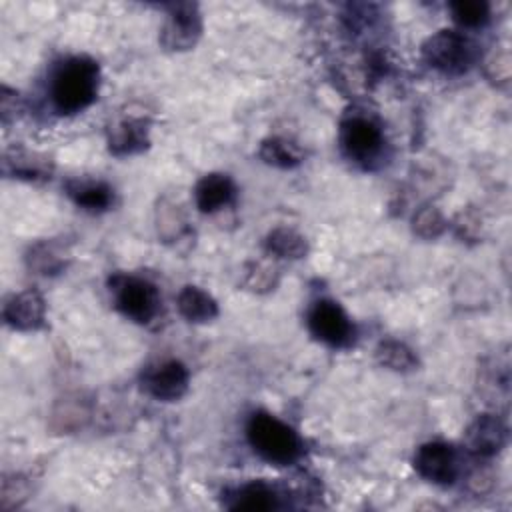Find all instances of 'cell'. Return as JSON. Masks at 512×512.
Segmentation results:
<instances>
[{
	"instance_id": "cell-1",
	"label": "cell",
	"mask_w": 512,
	"mask_h": 512,
	"mask_svg": "<svg viewBox=\"0 0 512 512\" xmlns=\"http://www.w3.org/2000/svg\"><path fill=\"white\" fill-rule=\"evenodd\" d=\"M100 68L88 56H70L56 66L50 78V100L58 114L86 110L98 96Z\"/></svg>"
},
{
	"instance_id": "cell-2",
	"label": "cell",
	"mask_w": 512,
	"mask_h": 512,
	"mask_svg": "<svg viewBox=\"0 0 512 512\" xmlns=\"http://www.w3.org/2000/svg\"><path fill=\"white\" fill-rule=\"evenodd\" d=\"M246 438L252 450L274 466H290L302 456L298 432L268 412H254L246 424Z\"/></svg>"
},
{
	"instance_id": "cell-3",
	"label": "cell",
	"mask_w": 512,
	"mask_h": 512,
	"mask_svg": "<svg viewBox=\"0 0 512 512\" xmlns=\"http://www.w3.org/2000/svg\"><path fill=\"white\" fill-rule=\"evenodd\" d=\"M424 62L446 76H460L476 62V46L458 30H438L422 44Z\"/></svg>"
},
{
	"instance_id": "cell-4",
	"label": "cell",
	"mask_w": 512,
	"mask_h": 512,
	"mask_svg": "<svg viewBox=\"0 0 512 512\" xmlns=\"http://www.w3.org/2000/svg\"><path fill=\"white\" fill-rule=\"evenodd\" d=\"M108 290L116 310L132 322L148 324L156 318L160 310L158 288L146 278L132 274H114L108 280Z\"/></svg>"
},
{
	"instance_id": "cell-5",
	"label": "cell",
	"mask_w": 512,
	"mask_h": 512,
	"mask_svg": "<svg viewBox=\"0 0 512 512\" xmlns=\"http://www.w3.org/2000/svg\"><path fill=\"white\" fill-rule=\"evenodd\" d=\"M384 132L380 124L364 112H350L340 122V146L344 154L366 168L384 154Z\"/></svg>"
},
{
	"instance_id": "cell-6",
	"label": "cell",
	"mask_w": 512,
	"mask_h": 512,
	"mask_svg": "<svg viewBox=\"0 0 512 512\" xmlns=\"http://www.w3.org/2000/svg\"><path fill=\"white\" fill-rule=\"evenodd\" d=\"M306 322L310 334L332 348H346L354 342V324L344 308L334 300H316L308 310Z\"/></svg>"
},
{
	"instance_id": "cell-7",
	"label": "cell",
	"mask_w": 512,
	"mask_h": 512,
	"mask_svg": "<svg viewBox=\"0 0 512 512\" xmlns=\"http://www.w3.org/2000/svg\"><path fill=\"white\" fill-rule=\"evenodd\" d=\"M168 14L160 30V44L172 52H186L196 46L202 34V16L198 4H168Z\"/></svg>"
},
{
	"instance_id": "cell-8",
	"label": "cell",
	"mask_w": 512,
	"mask_h": 512,
	"mask_svg": "<svg viewBox=\"0 0 512 512\" xmlns=\"http://www.w3.org/2000/svg\"><path fill=\"white\" fill-rule=\"evenodd\" d=\"M414 470L432 484L448 486L454 484L460 474L456 448L446 442H426L414 454Z\"/></svg>"
},
{
	"instance_id": "cell-9",
	"label": "cell",
	"mask_w": 512,
	"mask_h": 512,
	"mask_svg": "<svg viewBox=\"0 0 512 512\" xmlns=\"http://www.w3.org/2000/svg\"><path fill=\"white\" fill-rule=\"evenodd\" d=\"M190 386V372L180 360H162L142 374V388L156 400H180Z\"/></svg>"
},
{
	"instance_id": "cell-10",
	"label": "cell",
	"mask_w": 512,
	"mask_h": 512,
	"mask_svg": "<svg viewBox=\"0 0 512 512\" xmlns=\"http://www.w3.org/2000/svg\"><path fill=\"white\" fill-rule=\"evenodd\" d=\"M466 448L478 458L496 456L508 442V428L498 414H478L464 434Z\"/></svg>"
},
{
	"instance_id": "cell-11",
	"label": "cell",
	"mask_w": 512,
	"mask_h": 512,
	"mask_svg": "<svg viewBox=\"0 0 512 512\" xmlns=\"http://www.w3.org/2000/svg\"><path fill=\"white\" fill-rule=\"evenodd\" d=\"M46 304L38 290L26 288L22 292L12 294L2 310L4 322L14 330H36L44 324Z\"/></svg>"
},
{
	"instance_id": "cell-12",
	"label": "cell",
	"mask_w": 512,
	"mask_h": 512,
	"mask_svg": "<svg viewBox=\"0 0 512 512\" xmlns=\"http://www.w3.org/2000/svg\"><path fill=\"white\" fill-rule=\"evenodd\" d=\"M236 196L234 180L224 172L204 174L194 186V202L196 208L204 214H214L228 204H232Z\"/></svg>"
},
{
	"instance_id": "cell-13",
	"label": "cell",
	"mask_w": 512,
	"mask_h": 512,
	"mask_svg": "<svg viewBox=\"0 0 512 512\" xmlns=\"http://www.w3.org/2000/svg\"><path fill=\"white\" fill-rule=\"evenodd\" d=\"M148 142V122L144 118H124L108 130V150L114 156L138 154Z\"/></svg>"
},
{
	"instance_id": "cell-14",
	"label": "cell",
	"mask_w": 512,
	"mask_h": 512,
	"mask_svg": "<svg viewBox=\"0 0 512 512\" xmlns=\"http://www.w3.org/2000/svg\"><path fill=\"white\" fill-rule=\"evenodd\" d=\"M280 506H282L280 494L276 492V488L262 480L242 484L240 488L230 492V496L226 500V508H230V510L258 512V510H276Z\"/></svg>"
},
{
	"instance_id": "cell-15",
	"label": "cell",
	"mask_w": 512,
	"mask_h": 512,
	"mask_svg": "<svg viewBox=\"0 0 512 512\" xmlns=\"http://www.w3.org/2000/svg\"><path fill=\"white\" fill-rule=\"evenodd\" d=\"M66 194L76 206H80L86 212H104L114 202V190L102 180H68Z\"/></svg>"
},
{
	"instance_id": "cell-16",
	"label": "cell",
	"mask_w": 512,
	"mask_h": 512,
	"mask_svg": "<svg viewBox=\"0 0 512 512\" xmlns=\"http://www.w3.org/2000/svg\"><path fill=\"white\" fill-rule=\"evenodd\" d=\"M176 308L184 320L194 322V324H204L218 316L216 300L206 290L192 286V284H186L178 292Z\"/></svg>"
},
{
	"instance_id": "cell-17",
	"label": "cell",
	"mask_w": 512,
	"mask_h": 512,
	"mask_svg": "<svg viewBox=\"0 0 512 512\" xmlns=\"http://www.w3.org/2000/svg\"><path fill=\"white\" fill-rule=\"evenodd\" d=\"M68 252L54 240H42L28 248L26 264L42 276H54L66 268Z\"/></svg>"
},
{
	"instance_id": "cell-18",
	"label": "cell",
	"mask_w": 512,
	"mask_h": 512,
	"mask_svg": "<svg viewBox=\"0 0 512 512\" xmlns=\"http://www.w3.org/2000/svg\"><path fill=\"white\" fill-rule=\"evenodd\" d=\"M264 250L270 256H276V258L298 260V258H304L308 254V242L294 228L280 226V228H274L266 234Z\"/></svg>"
},
{
	"instance_id": "cell-19",
	"label": "cell",
	"mask_w": 512,
	"mask_h": 512,
	"mask_svg": "<svg viewBox=\"0 0 512 512\" xmlns=\"http://www.w3.org/2000/svg\"><path fill=\"white\" fill-rule=\"evenodd\" d=\"M258 156L264 164L274 166V168H282V170L296 168L302 162V154H300L298 146L292 144L286 138H280V136L264 138L260 142Z\"/></svg>"
},
{
	"instance_id": "cell-20",
	"label": "cell",
	"mask_w": 512,
	"mask_h": 512,
	"mask_svg": "<svg viewBox=\"0 0 512 512\" xmlns=\"http://www.w3.org/2000/svg\"><path fill=\"white\" fill-rule=\"evenodd\" d=\"M156 230L158 236L164 242H178L182 240L190 228L188 222L180 210V206H176L170 200H160L158 208H156Z\"/></svg>"
},
{
	"instance_id": "cell-21",
	"label": "cell",
	"mask_w": 512,
	"mask_h": 512,
	"mask_svg": "<svg viewBox=\"0 0 512 512\" xmlns=\"http://www.w3.org/2000/svg\"><path fill=\"white\" fill-rule=\"evenodd\" d=\"M374 356L380 366L394 372H410L418 366V358L414 350L400 340H382L376 346Z\"/></svg>"
},
{
	"instance_id": "cell-22",
	"label": "cell",
	"mask_w": 512,
	"mask_h": 512,
	"mask_svg": "<svg viewBox=\"0 0 512 512\" xmlns=\"http://www.w3.org/2000/svg\"><path fill=\"white\" fill-rule=\"evenodd\" d=\"M448 8L454 22L462 28H480L490 20V4L484 0H456Z\"/></svg>"
},
{
	"instance_id": "cell-23",
	"label": "cell",
	"mask_w": 512,
	"mask_h": 512,
	"mask_svg": "<svg viewBox=\"0 0 512 512\" xmlns=\"http://www.w3.org/2000/svg\"><path fill=\"white\" fill-rule=\"evenodd\" d=\"M4 172L14 174L18 178L26 180H38V178H50V168L44 158H38L36 154H14V158L6 156L4 160Z\"/></svg>"
},
{
	"instance_id": "cell-24",
	"label": "cell",
	"mask_w": 512,
	"mask_h": 512,
	"mask_svg": "<svg viewBox=\"0 0 512 512\" xmlns=\"http://www.w3.org/2000/svg\"><path fill=\"white\" fill-rule=\"evenodd\" d=\"M448 222L446 218L442 216V212L432 206V204H426L422 208H418L412 216V232L424 240H432V238H438L444 230H446Z\"/></svg>"
},
{
	"instance_id": "cell-25",
	"label": "cell",
	"mask_w": 512,
	"mask_h": 512,
	"mask_svg": "<svg viewBox=\"0 0 512 512\" xmlns=\"http://www.w3.org/2000/svg\"><path fill=\"white\" fill-rule=\"evenodd\" d=\"M278 282V270L272 268V266H266V264H250L246 268V274H244V286L252 292H266V290H274Z\"/></svg>"
},
{
	"instance_id": "cell-26",
	"label": "cell",
	"mask_w": 512,
	"mask_h": 512,
	"mask_svg": "<svg viewBox=\"0 0 512 512\" xmlns=\"http://www.w3.org/2000/svg\"><path fill=\"white\" fill-rule=\"evenodd\" d=\"M0 110H2V120L8 122L10 114L16 116V110H20V98L18 92L10 90L8 86H2V94H0Z\"/></svg>"
}]
</instances>
